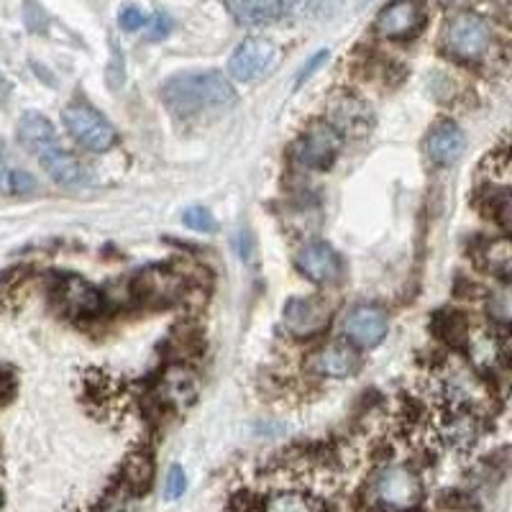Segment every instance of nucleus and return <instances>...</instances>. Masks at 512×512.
<instances>
[{"instance_id": "obj_1", "label": "nucleus", "mask_w": 512, "mask_h": 512, "mask_svg": "<svg viewBox=\"0 0 512 512\" xmlns=\"http://www.w3.org/2000/svg\"><path fill=\"white\" fill-rule=\"evenodd\" d=\"M162 98L175 116L190 118L226 108L236 100V93L221 72H192V75H177L164 82Z\"/></svg>"}, {"instance_id": "obj_2", "label": "nucleus", "mask_w": 512, "mask_h": 512, "mask_svg": "<svg viewBox=\"0 0 512 512\" xmlns=\"http://www.w3.org/2000/svg\"><path fill=\"white\" fill-rule=\"evenodd\" d=\"M492 41H495V36H492V29L482 16L461 11L454 13L443 26L441 49L456 62L474 64L487 57Z\"/></svg>"}, {"instance_id": "obj_3", "label": "nucleus", "mask_w": 512, "mask_h": 512, "mask_svg": "<svg viewBox=\"0 0 512 512\" xmlns=\"http://www.w3.org/2000/svg\"><path fill=\"white\" fill-rule=\"evenodd\" d=\"M372 497L379 507L390 512H408L423 497L418 474L405 464H390L379 469L372 482Z\"/></svg>"}, {"instance_id": "obj_4", "label": "nucleus", "mask_w": 512, "mask_h": 512, "mask_svg": "<svg viewBox=\"0 0 512 512\" xmlns=\"http://www.w3.org/2000/svg\"><path fill=\"white\" fill-rule=\"evenodd\" d=\"M62 121L72 139L88 152H108L118 139L116 128L105 121L95 108H90L88 103L67 105L62 113Z\"/></svg>"}, {"instance_id": "obj_5", "label": "nucleus", "mask_w": 512, "mask_h": 512, "mask_svg": "<svg viewBox=\"0 0 512 512\" xmlns=\"http://www.w3.org/2000/svg\"><path fill=\"white\" fill-rule=\"evenodd\" d=\"M277 62H280V47L264 36H251V39L241 41L239 49L233 52L228 72L233 80L256 82L262 80Z\"/></svg>"}, {"instance_id": "obj_6", "label": "nucleus", "mask_w": 512, "mask_h": 512, "mask_svg": "<svg viewBox=\"0 0 512 512\" xmlns=\"http://www.w3.org/2000/svg\"><path fill=\"white\" fill-rule=\"evenodd\" d=\"M344 146V134L331 121H315L295 144V159L303 167L323 169Z\"/></svg>"}, {"instance_id": "obj_7", "label": "nucleus", "mask_w": 512, "mask_h": 512, "mask_svg": "<svg viewBox=\"0 0 512 512\" xmlns=\"http://www.w3.org/2000/svg\"><path fill=\"white\" fill-rule=\"evenodd\" d=\"M333 305L323 297H292L285 305V328L295 338H313L331 323Z\"/></svg>"}, {"instance_id": "obj_8", "label": "nucleus", "mask_w": 512, "mask_h": 512, "mask_svg": "<svg viewBox=\"0 0 512 512\" xmlns=\"http://www.w3.org/2000/svg\"><path fill=\"white\" fill-rule=\"evenodd\" d=\"M425 26V8L420 0H392L379 11L374 29L384 39H410Z\"/></svg>"}, {"instance_id": "obj_9", "label": "nucleus", "mask_w": 512, "mask_h": 512, "mask_svg": "<svg viewBox=\"0 0 512 512\" xmlns=\"http://www.w3.org/2000/svg\"><path fill=\"white\" fill-rule=\"evenodd\" d=\"M54 303L70 318H90V315L100 313L103 308V295L95 285H90L82 277H62L54 285Z\"/></svg>"}, {"instance_id": "obj_10", "label": "nucleus", "mask_w": 512, "mask_h": 512, "mask_svg": "<svg viewBox=\"0 0 512 512\" xmlns=\"http://www.w3.org/2000/svg\"><path fill=\"white\" fill-rule=\"evenodd\" d=\"M344 331L354 346H377L382 344L387 331H390V318L379 305H356L346 315Z\"/></svg>"}, {"instance_id": "obj_11", "label": "nucleus", "mask_w": 512, "mask_h": 512, "mask_svg": "<svg viewBox=\"0 0 512 512\" xmlns=\"http://www.w3.org/2000/svg\"><path fill=\"white\" fill-rule=\"evenodd\" d=\"M310 369L320 377L328 379H344L351 374L359 372V351L349 341H331V344L320 346L318 351H313L310 356Z\"/></svg>"}, {"instance_id": "obj_12", "label": "nucleus", "mask_w": 512, "mask_h": 512, "mask_svg": "<svg viewBox=\"0 0 512 512\" xmlns=\"http://www.w3.org/2000/svg\"><path fill=\"white\" fill-rule=\"evenodd\" d=\"M297 269L313 282H333L341 274V259L326 241H310L297 251Z\"/></svg>"}, {"instance_id": "obj_13", "label": "nucleus", "mask_w": 512, "mask_h": 512, "mask_svg": "<svg viewBox=\"0 0 512 512\" xmlns=\"http://www.w3.org/2000/svg\"><path fill=\"white\" fill-rule=\"evenodd\" d=\"M464 149L466 136L454 121H438L428 131V139H425V152H428L431 162L438 164V167L454 164L464 154Z\"/></svg>"}, {"instance_id": "obj_14", "label": "nucleus", "mask_w": 512, "mask_h": 512, "mask_svg": "<svg viewBox=\"0 0 512 512\" xmlns=\"http://www.w3.org/2000/svg\"><path fill=\"white\" fill-rule=\"evenodd\" d=\"M39 162L44 167L49 177H52L57 185L64 187H77L88 182V167L80 162L77 157H72L70 152H64L62 146H54V149H47L44 154H39Z\"/></svg>"}, {"instance_id": "obj_15", "label": "nucleus", "mask_w": 512, "mask_h": 512, "mask_svg": "<svg viewBox=\"0 0 512 512\" xmlns=\"http://www.w3.org/2000/svg\"><path fill=\"white\" fill-rule=\"evenodd\" d=\"M182 290H185V280L164 267L146 269L136 280V292L144 300H157V303H172L182 295Z\"/></svg>"}, {"instance_id": "obj_16", "label": "nucleus", "mask_w": 512, "mask_h": 512, "mask_svg": "<svg viewBox=\"0 0 512 512\" xmlns=\"http://www.w3.org/2000/svg\"><path fill=\"white\" fill-rule=\"evenodd\" d=\"M18 141L34 154H44L47 149L59 146L57 131H54L52 121L41 116V113H26V116L18 121Z\"/></svg>"}, {"instance_id": "obj_17", "label": "nucleus", "mask_w": 512, "mask_h": 512, "mask_svg": "<svg viewBox=\"0 0 512 512\" xmlns=\"http://www.w3.org/2000/svg\"><path fill=\"white\" fill-rule=\"evenodd\" d=\"M441 438L446 446L464 451V448L474 446L479 438V420L474 418L469 410H456L448 415L441 425Z\"/></svg>"}, {"instance_id": "obj_18", "label": "nucleus", "mask_w": 512, "mask_h": 512, "mask_svg": "<svg viewBox=\"0 0 512 512\" xmlns=\"http://www.w3.org/2000/svg\"><path fill=\"white\" fill-rule=\"evenodd\" d=\"M159 395L162 400L172 405H187L192 397L198 395V377L185 367L167 369L164 379L159 382Z\"/></svg>"}, {"instance_id": "obj_19", "label": "nucleus", "mask_w": 512, "mask_h": 512, "mask_svg": "<svg viewBox=\"0 0 512 512\" xmlns=\"http://www.w3.org/2000/svg\"><path fill=\"white\" fill-rule=\"evenodd\" d=\"M482 264L500 280L512 282V239H492L479 251Z\"/></svg>"}, {"instance_id": "obj_20", "label": "nucleus", "mask_w": 512, "mask_h": 512, "mask_svg": "<svg viewBox=\"0 0 512 512\" xmlns=\"http://www.w3.org/2000/svg\"><path fill=\"white\" fill-rule=\"evenodd\" d=\"M264 512H323V507L303 492H277L269 497Z\"/></svg>"}, {"instance_id": "obj_21", "label": "nucleus", "mask_w": 512, "mask_h": 512, "mask_svg": "<svg viewBox=\"0 0 512 512\" xmlns=\"http://www.w3.org/2000/svg\"><path fill=\"white\" fill-rule=\"evenodd\" d=\"M233 8L236 16L251 26L267 24L277 16V0H233Z\"/></svg>"}, {"instance_id": "obj_22", "label": "nucleus", "mask_w": 512, "mask_h": 512, "mask_svg": "<svg viewBox=\"0 0 512 512\" xmlns=\"http://www.w3.org/2000/svg\"><path fill=\"white\" fill-rule=\"evenodd\" d=\"M333 111H336V116L331 118V123L338 128V131H341V134H346V131H354L356 121L369 123L367 108H364V105H361L359 100H354V98L338 100Z\"/></svg>"}, {"instance_id": "obj_23", "label": "nucleus", "mask_w": 512, "mask_h": 512, "mask_svg": "<svg viewBox=\"0 0 512 512\" xmlns=\"http://www.w3.org/2000/svg\"><path fill=\"white\" fill-rule=\"evenodd\" d=\"M487 308L489 315H492L497 323L512 326V282H505V285H500L492 295H489Z\"/></svg>"}, {"instance_id": "obj_24", "label": "nucleus", "mask_w": 512, "mask_h": 512, "mask_svg": "<svg viewBox=\"0 0 512 512\" xmlns=\"http://www.w3.org/2000/svg\"><path fill=\"white\" fill-rule=\"evenodd\" d=\"M126 482L128 487L144 489L152 482V459L144 454H134L126 461Z\"/></svg>"}, {"instance_id": "obj_25", "label": "nucleus", "mask_w": 512, "mask_h": 512, "mask_svg": "<svg viewBox=\"0 0 512 512\" xmlns=\"http://www.w3.org/2000/svg\"><path fill=\"white\" fill-rule=\"evenodd\" d=\"M182 221H185V226L192 228V231H200V233L218 231V221L213 218V213H210L208 208H203V205H192V208H187Z\"/></svg>"}, {"instance_id": "obj_26", "label": "nucleus", "mask_w": 512, "mask_h": 512, "mask_svg": "<svg viewBox=\"0 0 512 512\" xmlns=\"http://www.w3.org/2000/svg\"><path fill=\"white\" fill-rule=\"evenodd\" d=\"M187 489V477L185 472H182V466H172L167 472V482H164V497L167 500H180L182 495H185Z\"/></svg>"}, {"instance_id": "obj_27", "label": "nucleus", "mask_w": 512, "mask_h": 512, "mask_svg": "<svg viewBox=\"0 0 512 512\" xmlns=\"http://www.w3.org/2000/svg\"><path fill=\"white\" fill-rule=\"evenodd\" d=\"M118 26H121L123 31H139L146 26V13L141 11L139 6H134V3H128V6L121 8V13H118Z\"/></svg>"}, {"instance_id": "obj_28", "label": "nucleus", "mask_w": 512, "mask_h": 512, "mask_svg": "<svg viewBox=\"0 0 512 512\" xmlns=\"http://www.w3.org/2000/svg\"><path fill=\"white\" fill-rule=\"evenodd\" d=\"M328 49H320V52H315L313 57L308 59V62L303 64V67H300V72H297V80H295V88H303L305 82L310 80V77L315 75V72L320 70V67H323V64L328 62Z\"/></svg>"}, {"instance_id": "obj_29", "label": "nucleus", "mask_w": 512, "mask_h": 512, "mask_svg": "<svg viewBox=\"0 0 512 512\" xmlns=\"http://www.w3.org/2000/svg\"><path fill=\"white\" fill-rule=\"evenodd\" d=\"M169 31H172V18H169L167 13H157V16L152 18V24H149V34H146V39L162 41L167 39Z\"/></svg>"}, {"instance_id": "obj_30", "label": "nucleus", "mask_w": 512, "mask_h": 512, "mask_svg": "<svg viewBox=\"0 0 512 512\" xmlns=\"http://www.w3.org/2000/svg\"><path fill=\"white\" fill-rule=\"evenodd\" d=\"M497 218H500L502 228L512 236V190L502 192L497 198Z\"/></svg>"}, {"instance_id": "obj_31", "label": "nucleus", "mask_w": 512, "mask_h": 512, "mask_svg": "<svg viewBox=\"0 0 512 512\" xmlns=\"http://www.w3.org/2000/svg\"><path fill=\"white\" fill-rule=\"evenodd\" d=\"M310 0H277V16L280 18H295L308 8Z\"/></svg>"}, {"instance_id": "obj_32", "label": "nucleus", "mask_w": 512, "mask_h": 512, "mask_svg": "<svg viewBox=\"0 0 512 512\" xmlns=\"http://www.w3.org/2000/svg\"><path fill=\"white\" fill-rule=\"evenodd\" d=\"M34 187V177L26 175V172H11L8 175V192H31Z\"/></svg>"}, {"instance_id": "obj_33", "label": "nucleus", "mask_w": 512, "mask_h": 512, "mask_svg": "<svg viewBox=\"0 0 512 512\" xmlns=\"http://www.w3.org/2000/svg\"><path fill=\"white\" fill-rule=\"evenodd\" d=\"M8 175H11V172H6V169H0V190H3V187H6V190H8Z\"/></svg>"}]
</instances>
